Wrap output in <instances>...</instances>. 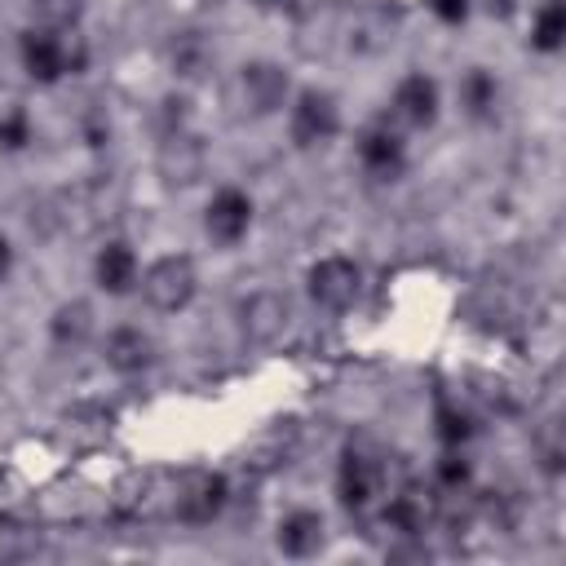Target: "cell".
Masks as SVG:
<instances>
[{
  "instance_id": "obj_20",
  "label": "cell",
  "mask_w": 566,
  "mask_h": 566,
  "mask_svg": "<svg viewBox=\"0 0 566 566\" xmlns=\"http://www.w3.org/2000/svg\"><path fill=\"white\" fill-rule=\"evenodd\" d=\"M460 102H464V111H469L473 119H486V115L495 111V102H500V84H495V75L482 71V66H473V71L460 80Z\"/></svg>"
},
{
  "instance_id": "obj_9",
  "label": "cell",
  "mask_w": 566,
  "mask_h": 566,
  "mask_svg": "<svg viewBox=\"0 0 566 566\" xmlns=\"http://www.w3.org/2000/svg\"><path fill=\"white\" fill-rule=\"evenodd\" d=\"M287 323H292V305H287L283 292L261 287V292H252V296L239 305V332H243V340H252V345H274V340L287 332Z\"/></svg>"
},
{
  "instance_id": "obj_5",
  "label": "cell",
  "mask_w": 566,
  "mask_h": 566,
  "mask_svg": "<svg viewBox=\"0 0 566 566\" xmlns=\"http://www.w3.org/2000/svg\"><path fill=\"white\" fill-rule=\"evenodd\" d=\"M234 93H239V106L252 111V115H274L287 106L292 97V80L279 62H248L234 80Z\"/></svg>"
},
{
  "instance_id": "obj_8",
  "label": "cell",
  "mask_w": 566,
  "mask_h": 566,
  "mask_svg": "<svg viewBox=\"0 0 566 566\" xmlns=\"http://www.w3.org/2000/svg\"><path fill=\"white\" fill-rule=\"evenodd\" d=\"M203 142L190 133V128H172V133H164V142H159V150H155V172H159V181L164 186H195L199 177H203Z\"/></svg>"
},
{
  "instance_id": "obj_3",
  "label": "cell",
  "mask_w": 566,
  "mask_h": 566,
  "mask_svg": "<svg viewBox=\"0 0 566 566\" xmlns=\"http://www.w3.org/2000/svg\"><path fill=\"white\" fill-rule=\"evenodd\" d=\"M380 482H385V460H380V451H371L367 442H349V451L340 455V473H336L340 504L354 509V513L371 509Z\"/></svg>"
},
{
  "instance_id": "obj_29",
  "label": "cell",
  "mask_w": 566,
  "mask_h": 566,
  "mask_svg": "<svg viewBox=\"0 0 566 566\" xmlns=\"http://www.w3.org/2000/svg\"><path fill=\"white\" fill-rule=\"evenodd\" d=\"M9 265H13V248H9V239L0 234V279L9 274Z\"/></svg>"
},
{
  "instance_id": "obj_16",
  "label": "cell",
  "mask_w": 566,
  "mask_h": 566,
  "mask_svg": "<svg viewBox=\"0 0 566 566\" xmlns=\"http://www.w3.org/2000/svg\"><path fill=\"white\" fill-rule=\"evenodd\" d=\"M327 539V522L314 513V509H296L279 522V548L287 557H314Z\"/></svg>"
},
{
  "instance_id": "obj_17",
  "label": "cell",
  "mask_w": 566,
  "mask_h": 566,
  "mask_svg": "<svg viewBox=\"0 0 566 566\" xmlns=\"http://www.w3.org/2000/svg\"><path fill=\"white\" fill-rule=\"evenodd\" d=\"M49 336L62 349H80L93 336V310H88V301H62L53 310V318H49Z\"/></svg>"
},
{
  "instance_id": "obj_27",
  "label": "cell",
  "mask_w": 566,
  "mask_h": 566,
  "mask_svg": "<svg viewBox=\"0 0 566 566\" xmlns=\"http://www.w3.org/2000/svg\"><path fill=\"white\" fill-rule=\"evenodd\" d=\"M429 9H433V18H438V22H447V27H460V22L469 18L473 0H429Z\"/></svg>"
},
{
  "instance_id": "obj_1",
  "label": "cell",
  "mask_w": 566,
  "mask_h": 566,
  "mask_svg": "<svg viewBox=\"0 0 566 566\" xmlns=\"http://www.w3.org/2000/svg\"><path fill=\"white\" fill-rule=\"evenodd\" d=\"M18 53H22V66H27V75H31L35 84H57L62 75L84 71V57H88L80 35L53 31V27L27 31L22 44H18Z\"/></svg>"
},
{
  "instance_id": "obj_28",
  "label": "cell",
  "mask_w": 566,
  "mask_h": 566,
  "mask_svg": "<svg viewBox=\"0 0 566 566\" xmlns=\"http://www.w3.org/2000/svg\"><path fill=\"white\" fill-rule=\"evenodd\" d=\"M513 4H517V0H482V9H486L491 18H509V13H513Z\"/></svg>"
},
{
  "instance_id": "obj_19",
  "label": "cell",
  "mask_w": 566,
  "mask_h": 566,
  "mask_svg": "<svg viewBox=\"0 0 566 566\" xmlns=\"http://www.w3.org/2000/svg\"><path fill=\"white\" fill-rule=\"evenodd\" d=\"M164 53H168L172 75H186V80L203 75V66H208V40H203V31H177Z\"/></svg>"
},
{
  "instance_id": "obj_10",
  "label": "cell",
  "mask_w": 566,
  "mask_h": 566,
  "mask_svg": "<svg viewBox=\"0 0 566 566\" xmlns=\"http://www.w3.org/2000/svg\"><path fill=\"white\" fill-rule=\"evenodd\" d=\"M358 164L371 177H380V181H394L402 172L407 150H402V137H398V128L389 119H376V124L363 128V137H358Z\"/></svg>"
},
{
  "instance_id": "obj_24",
  "label": "cell",
  "mask_w": 566,
  "mask_h": 566,
  "mask_svg": "<svg viewBox=\"0 0 566 566\" xmlns=\"http://www.w3.org/2000/svg\"><path fill=\"white\" fill-rule=\"evenodd\" d=\"M438 486H447V491H460V486H469V460L451 447L442 460H438Z\"/></svg>"
},
{
  "instance_id": "obj_31",
  "label": "cell",
  "mask_w": 566,
  "mask_h": 566,
  "mask_svg": "<svg viewBox=\"0 0 566 566\" xmlns=\"http://www.w3.org/2000/svg\"><path fill=\"white\" fill-rule=\"evenodd\" d=\"M256 4H265V9H274V4H283V0H256Z\"/></svg>"
},
{
  "instance_id": "obj_13",
  "label": "cell",
  "mask_w": 566,
  "mask_h": 566,
  "mask_svg": "<svg viewBox=\"0 0 566 566\" xmlns=\"http://www.w3.org/2000/svg\"><path fill=\"white\" fill-rule=\"evenodd\" d=\"M102 358H106L111 371L137 376V371H146V367L155 363V340H150L142 327H115V332L106 336V345H102Z\"/></svg>"
},
{
  "instance_id": "obj_25",
  "label": "cell",
  "mask_w": 566,
  "mask_h": 566,
  "mask_svg": "<svg viewBox=\"0 0 566 566\" xmlns=\"http://www.w3.org/2000/svg\"><path fill=\"white\" fill-rule=\"evenodd\" d=\"M539 460L548 473H562V460H566V442H562V429L557 420H548V429L539 433Z\"/></svg>"
},
{
  "instance_id": "obj_30",
  "label": "cell",
  "mask_w": 566,
  "mask_h": 566,
  "mask_svg": "<svg viewBox=\"0 0 566 566\" xmlns=\"http://www.w3.org/2000/svg\"><path fill=\"white\" fill-rule=\"evenodd\" d=\"M4 349H9V336H4V332H0V358H4Z\"/></svg>"
},
{
  "instance_id": "obj_14",
  "label": "cell",
  "mask_w": 566,
  "mask_h": 566,
  "mask_svg": "<svg viewBox=\"0 0 566 566\" xmlns=\"http://www.w3.org/2000/svg\"><path fill=\"white\" fill-rule=\"evenodd\" d=\"M438 517V500L424 486H402L398 495H389L385 504V522L398 535H424V526Z\"/></svg>"
},
{
  "instance_id": "obj_18",
  "label": "cell",
  "mask_w": 566,
  "mask_h": 566,
  "mask_svg": "<svg viewBox=\"0 0 566 566\" xmlns=\"http://www.w3.org/2000/svg\"><path fill=\"white\" fill-rule=\"evenodd\" d=\"M566 44V0H539L531 18V49L557 53Z\"/></svg>"
},
{
  "instance_id": "obj_21",
  "label": "cell",
  "mask_w": 566,
  "mask_h": 566,
  "mask_svg": "<svg viewBox=\"0 0 566 566\" xmlns=\"http://www.w3.org/2000/svg\"><path fill=\"white\" fill-rule=\"evenodd\" d=\"M31 142V119L18 102H4L0 106V150H22Z\"/></svg>"
},
{
  "instance_id": "obj_26",
  "label": "cell",
  "mask_w": 566,
  "mask_h": 566,
  "mask_svg": "<svg viewBox=\"0 0 566 566\" xmlns=\"http://www.w3.org/2000/svg\"><path fill=\"white\" fill-rule=\"evenodd\" d=\"M27 553V531L13 517H0V562H13Z\"/></svg>"
},
{
  "instance_id": "obj_12",
  "label": "cell",
  "mask_w": 566,
  "mask_h": 566,
  "mask_svg": "<svg viewBox=\"0 0 566 566\" xmlns=\"http://www.w3.org/2000/svg\"><path fill=\"white\" fill-rule=\"evenodd\" d=\"M389 119L402 128H429L438 119V84L420 71L398 80V88L389 97Z\"/></svg>"
},
{
  "instance_id": "obj_7",
  "label": "cell",
  "mask_w": 566,
  "mask_h": 566,
  "mask_svg": "<svg viewBox=\"0 0 566 566\" xmlns=\"http://www.w3.org/2000/svg\"><path fill=\"white\" fill-rule=\"evenodd\" d=\"M226 500H230V482H226L221 473L195 469V473H186V478L177 482L172 509H177V517H181V522L203 526V522H212V517L226 509Z\"/></svg>"
},
{
  "instance_id": "obj_6",
  "label": "cell",
  "mask_w": 566,
  "mask_h": 566,
  "mask_svg": "<svg viewBox=\"0 0 566 566\" xmlns=\"http://www.w3.org/2000/svg\"><path fill=\"white\" fill-rule=\"evenodd\" d=\"M336 128H340V111H336V97L332 93H323V88L296 93L292 115H287V133H292L296 146H305V150L310 146H323V142L336 137Z\"/></svg>"
},
{
  "instance_id": "obj_23",
  "label": "cell",
  "mask_w": 566,
  "mask_h": 566,
  "mask_svg": "<svg viewBox=\"0 0 566 566\" xmlns=\"http://www.w3.org/2000/svg\"><path fill=\"white\" fill-rule=\"evenodd\" d=\"M438 438H442L447 447H460V442L473 438V420H469L464 411H455V407H442V411H438Z\"/></svg>"
},
{
  "instance_id": "obj_15",
  "label": "cell",
  "mask_w": 566,
  "mask_h": 566,
  "mask_svg": "<svg viewBox=\"0 0 566 566\" xmlns=\"http://www.w3.org/2000/svg\"><path fill=\"white\" fill-rule=\"evenodd\" d=\"M93 279H97L102 292L124 296V292L137 283V252H133L124 239H111V243L97 252V261H93Z\"/></svg>"
},
{
  "instance_id": "obj_11",
  "label": "cell",
  "mask_w": 566,
  "mask_h": 566,
  "mask_svg": "<svg viewBox=\"0 0 566 566\" xmlns=\"http://www.w3.org/2000/svg\"><path fill=\"white\" fill-rule=\"evenodd\" d=\"M248 226H252V199L239 190V186H221L212 199H208V212H203V230H208V239H217V243H239L243 234H248Z\"/></svg>"
},
{
  "instance_id": "obj_4",
  "label": "cell",
  "mask_w": 566,
  "mask_h": 566,
  "mask_svg": "<svg viewBox=\"0 0 566 566\" xmlns=\"http://www.w3.org/2000/svg\"><path fill=\"white\" fill-rule=\"evenodd\" d=\"M305 287H310V301H314L318 310L340 314V310H349V305L358 301L363 274H358V265H354L349 256H323V261L310 265Z\"/></svg>"
},
{
  "instance_id": "obj_2",
  "label": "cell",
  "mask_w": 566,
  "mask_h": 566,
  "mask_svg": "<svg viewBox=\"0 0 566 566\" xmlns=\"http://www.w3.org/2000/svg\"><path fill=\"white\" fill-rule=\"evenodd\" d=\"M195 287H199L195 261L181 256V252H168V256H159V261H150V265L142 270V296H146L155 310H164V314L186 310L190 296H195Z\"/></svg>"
},
{
  "instance_id": "obj_22",
  "label": "cell",
  "mask_w": 566,
  "mask_h": 566,
  "mask_svg": "<svg viewBox=\"0 0 566 566\" xmlns=\"http://www.w3.org/2000/svg\"><path fill=\"white\" fill-rule=\"evenodd\" d=\"M31 4L40 13V22L53 27V31H71L84 13V0H31Z\"/></svg>"
}]
</instances>
